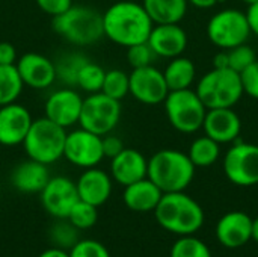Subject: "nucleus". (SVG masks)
<instances>
[{
  "label": "nucleus",
  "instance_id": "obj_42",
  "mask_svg": "<svg viewBox=\"0 0 258 257\" xmlns=\"http://www.w3.org/2000/svg\"><path fill=\"white\" fill-rule=\"evenodd\" d=\"M213 68H228V52L221 50L213 58Z\"/></svg>",
  "mask_w": 258,
  "mask_h": 257
},
{
  "label": "nucleus",
  "instance_id": "obj_1",
  "mask_svg": "<svg viewBox=\"0 0 258 257\" xmlns=\"http://www.w3.org/2000/svg\"><path fill=\"white\" fill-rule=\"evenodd\" d=\"M101 15L104 36L124 48L147 42L154 26L142 3L133 0L115 2Z\"/></svg>",
  "mask_w": 258,
  "mask_h": 257
},
{
  "label": "nucleus",
  "instance_id": "obj_33",
  "mask_svg": "<svg viewBox=\"0 0 258 257\" xmlns=\"http://www.w3.org/2000/svg\"><path fill=\"white\" fill-rule=\"evenodd\" d=\"M50 238H51L54 247L70 251L79 241V230L67 218L59 220L50 229Z\"/></svg>",
  "mask_w": 258,
  "mask_h": 257
},
{
  "label": "nucleus",
  "instance_id": "obj_6",
  "mask_svg": "<svg viewBox=\"0 0 258 257\" xmlns=\"http://www.w3.org/2000/svg\"><path fill=\"white\" fill-rule=\"evenodd\" d=\"M65 138L67 129L57 126L47 117H41L33 120L21 145L29 159L51 165L63 158Z\"/></svg>",
  "mask_w": 258,
  "mask_h": 257
},
{
  "label": "nucleus",
  "instance_id": "obj_10",
  "mask_svg": "<svg viewBox=\"0 0 258 257\" xmlns=\"http://www.w3.org/2000/svg\"><path fill=\"white\" fill-rule=\"evenodd\" d=\"M224 173L236 186L258 185V145L234 141L224 156Z\"/></svg>",
  "mask_w": 258,
  "mask_h": 257
},
{
  "label": "nucleus",
  "instance_id": "obj_3",
  "mask_svg": "<svg viewBox=\"0 0 258 257\" xmlns=\"http://www.w3.org/2000/svg\"><path fill=\"white\" fill-rule=\"evenodd\" d=\"M147 177L157 185V188L166 192H180L189 188L195 177V165L189 159L187 153L163 148L154 153L148 159Z\"/></svg>",
  "mask_w": 258,
  "mask_h": 257
},
{
  "label": "nucleus",
  "instance_id": "obj_16",
  "mask_svg": "<svg viewBox=\"0 0 258 257\" xmlns=\"http://www.w3.org/2000/svg\"><path fill=\"white\" fill-rule=\"evenodd\" d=\"M32 123V114L18 101L0 106V145H21Z\"/></svg>",
  "mask_w": 258,
  "mask_h": 257
},
{
  "label": "nucleus",
  "instance_id": "obj_22",
  "mask_svg": "<svg viewBox=\"0 0 258 257\" xmlns=\"http://www.w3.org/2000/svg\"><path fill=\"white\" fill-rule=\"evenodd\" d=\"M48 165L36 162L33 159L20 162L11 173L12 186L23 194H39L50 180Z\"/></svg>",
  "mask_w": 258,
  "mask_h": 257
},
{
  "label": "nucleus",
  "instance_id": "obj_11",
  "mask_svg": "<svg viewBox=\"0 0 258 257\" xmlns=\"http://www.w3.org/2000/svg\"><path fill=\"white\" fill-rule=\"evenodd\" d=\"M63 158L71 165L82 170L100 165L104 159L103 136L95 135L80 126L67 132Z\"/></svg>",
  "mask_w": 258,
  "mask_h": 257
},
{
  "label": "nucleus",
  "instance_id": "obj_2",
  "mask_svg": "<svg viewBox=\"0 0 258 257\" xmlns=\"http://www.w3.org/2000/svg\"><path fill=\"white\" fill-rule=\"evenodd\" d=\"M154 217L162 229L178 236L197 233L206 220L201 204L184 191L163 194L154 209Z\"/></svg>",
  "mask_w": 258,
  "mask_h": 257
},
{
  "label": "nucleus",
  "instance_id": "obj_19",
  "mask_svg": "<svg viewBox=\"0 0 258 257\" xmlns=\"http://www.w3.org/2000/svg\"><path fill=\"white\" fill-rule=\"evenodd\" d=\"M77 194L79 200L94 204L97 208L103 206L112 195L113 180L109 173L98 167L86 168L79 176L77 182Z\"/></svg>",
  "mask_w": 258,
  "mask_h": 257
},
{
  "label": "nucleus",
  "instance_id": "obj_5",
  "mask_svg": "<svg viewBox=\"0 0 258 257\" xmlns=\"http://www.w3.org/2000/svg\"><path fill=\"white\" fill-rule=\"evenodd\" d=\"M195 92L207 109L234 108L243 97L240 74L231 68H213L197 83Z\"/></svg>",
  "mask_w": 258,
  "mask_h": 257
},
{
  "label": "nucleus",
  "instance_id": "obj_18",
  "mask_svg": "<svg viewBox=\"0 0 258 257\" xmlns=\"http://www.w3.org/2000/svg\"><path fill=\"white\" fill-rule=\"evenodd\" d=\"M147 42L157 58L172 59L184 53L189 38L180 23L154 24Z\"/></svg>",
  "mask_w": 258,
  "mask_h": 257
},
{
  "label": "nucleus",
  "instance_id": "obj_21",
  "mask_svg": "<svg viewBox=\"0 0 258 257\" xmlns=\"http://www.w3.org/2000/svg\"><path fill=\"white\" fill-rule=\"evenodd\" d=\"M251 230L252 218L242 211H233L218 221L216 238L227 248H239L251 241Z\"/></svg>",
  "mask_w": 258,
  "mask_h": 257
},
{
  "label": "nucleus",
  "instance_id": "obj_27",
  "mask_svg": "<svg viewBox=\"0 0 258 257\" xmlns=\"http://www.w3.org/2000/svg\"><path fill=\"white\" fill-rule=\"evenodd\" d=\"M89 58L85 56L83 53L74 52V53H67L62 55L56 62V79L60 82L63 86H73L76 88V80L80 68Z\"/></svg>",
  "mask_w": 258,
  "mask_h": 257
},
{
  "label": "nucleus",
  "instance_id": "obj_8",
  "mask_svg": "<svg viewBox=\"0 0 258 257\" xmlns=\"http://www.w3.org/2000/svg\"><path fill=\"white\" fill-rule=\"evenodd\" d=\"M206 33L209 41L221 50L245 44L252 35L246 12L236 8H225L213 14L207 21Z\"/></svg>",
  "mask_w": 258,
  "mask_h": 257
},
{
  "label": "nucleus",
  "instance_id": "obj_34",
  "mask_svg": "<svg viewBox=\"0 0 258 257\" xmlns=\"http://www.w3.org/2000/svg\"><path fill=\"white\" fill-rule=\"evenodd\" d=\"M227 52H228V68L237 73H242L257 61V53L248 42L236 45Z\"/></svg>",
  "mask_w": 258,
  "mask_h": 257
},
{
  "label": "nucleus",
  "instance_id": "obj_9",
  "mask_svg": "<svg viewBox=\"0 0 258 257\" xmlns=\"http://www.w3.org/2000/svg\"><path fill=\"white\" fill-rule=\"evenodd\" d=\"M122 114L121 101L103 94H88L79 118V126L100 136L112 133L119 124Z\"/></svg>",
  "mask_w": 258,
  "mask_h": 257
},
{
  "label": "nucleus",
  "instance_id": "obj_46",
  "mask_svg": "<svg viewBox=\"0 0 258 257\" xmlns=\"http://www.w3.org/2000/svg\"><path fill=\"white\" fill-rule=\"evenodd\" d=\"M242 3H245L246 6H251V5H254V3H257L258 0H240Z\"/></svg>",
  "mask_w": 258,
  "mask_h": 257
},
{
  "label": "nucleus",
  "instance_id": "obj_20",
  "mask_svg": "<svg viewBox=\"0 0 258 257\" xmlns=\"http://www.w3.org/2000/svg\"><path fill=\"white\" fill-rule=\"evenodd\" d=\"M110 177L113 182L127 186L142 180L148 174V159L136 148L124 147L121 153L110 159Z\"/></svg>",
  "mask_w": 258,
  "mask_h": 257
},
{
  "label": "nucleus",
  "instance_id": "obj_12",
  "mask_svg": "<svg viewBox=\"0 0 258 257\" xmlns=\"http://www.w3.org/2000/svg\"><path fill=\"white\" fill-rule=\"evenodd\" d=\"M130 76V95L147 106L162 105L169 94L163 71L154 65L135 68Z\"/></svg>",
  "mask_w": 258,
  "mask_h": 257
},
{
  "label": "nucleus",
  "instance_id": "obj_44",
  "mask_svg": "<svg viewBox=\"0 0 258 257\" xmlns=\"http://www.w3.org/2000/svg\"><path fill=\"white\" fill-rule=\"evenodd\" d=\"M39 257H70V253L67 250H62V248H57V247H53V248H48L45 251H42Z\"/></svg>",
  "mask_w": 258,
  "mask_h": 257
},
{
  "label": "nucleus",
  "instance_id": "obj_14",
  "mask_svg": "<svg viewBox=\"0 0 258 257\" xmlns=\"http://www.w3.org/2000/svg\"><path fill=\"white\" fill-rule=\"evenodd\" d=\"M39 197L44 211L56 220H65L73 206L79 201L76 182L67 176L50 177L39 192Z\"/></svg>",
  "mask_w": 258,
  "mask_h": 257
},
{
  "label": "nucleus",
  "instance_id": "obj_32",
  "mask_svg": "<svg viewBox=\"0 0 258 257\" xmlns=\"http://www.w3.org/2000/svg\"><path fill=\"white\" fill-rule=\"evenodd\" d=\"M67 220L77 229V230H88L95 226L98 220V208L89 204L86 201L79 200L73 209L70 211Z\"/></svg>",
  "mask_w": 258,
  "mask_h": 257
},
{
  "label": "nucleus",
  "instance_id": "obj_26",
  "mask_svg": "<svg viewBox=\"0 0 258 257\" xmlns=\"http://www.w3.org/2000/svg\"><path fill=\"white\" fill-rule=\"evenodd\" d=\"M187 156L195 165V168L212 167L221 158V144L209 138L207 135L198 136L192 141Z\"/></svg>",
  "mask_w": 258,
  "mask_h": 257
},
{
  "label": "nucleus",
  "instance_id": "obj_40",
  "mask_svg": "<svg viewBox=\"0 0 258 257\" xmlns=\"http://www.w3.org/2000/svg\"><path fill=\"white\" fill-rule=\"evenodd\" d=\"M17 59L15 45L8 41H0V65H15Z\"/></svg>",
  "mask_w": 258,
  "mask_h": 257
},
{
  "label": "nucleus",
  "instance_id": "obj_7",
  "mask_svg": "<svg viewBox=\"0 0 258 257\" xmlns=\"http://www.w3.org/2000/svg\"><path fill=\"white\" fill-rule=\"evenodd\" d=\"M163 106L171 127L177 132L190 135L203 129L207 108L201 101L195 89L187 88L169 91L163 101Z\"/></svg>",
  "mask_w": 258,
  "mask_h": 257
},
{
  "label": "nucleus",
  "instance_id": "obj_41",
  "mask_svg": "<svg viewBox=\"0 0 258 257\" xmlns=\"http://www.w3.org/2000/svg\"><path fill=\"white\" fill-rule=\"evenodd\" d=\"M246 18H248V23H249L252 35L258 36V2L254 3V5H251V6H248Z\"/></svg>",
  "mask_w": 258,
  "mask_h": 257
},
{
  "label": "nucleus",
  "instance_id": "obj_36",
  "mask_svg": "<svg viewBox=\"0 0 258 257\" xmlns=\"http://www.w3.org/2000/svg\"><path fill=\"white\" fill-rule=\"evenodd\" d=\"M68 253L70 257H110L109 250L94 239H79Z\"/></svg>",
  "mask_w": 258,
  "mask_h": 257
},
{
  "label": "nucleus",
  "instance_id": "obj_28",
  "mask_svg": "<svg viewBox=\"0 0 258 257\" xmlns=\"http://www.w3.org/2000/svg\"><path fill=\"white\" fill-rule=\"evenodd\" d=\"M24 83L15 65H0V106L18 100Z\"/></svg>",
  "mask_w": 258,
  "mask_h": 257
},
{
  "label": "nucleus",
  "instance_id": "obj_45",
  "mask_svg": "<svg viewBox=\"0 0 258 257\" xmlns=\"http://www.w3.org/2000/svg\"><path fill=\"white\" fill-rule=\"evenodd\" d=\"M251 239L258 244V218L252 220V230H251Z\"/></svg>",
  "mask_w": 258,
  "mask_h": 257
},
{
  "label": "nucleus",
  "instance_id": "obj_38",
  "mask_svg": "<svg viewBox=\"0 0 258 257\" xmlns=\"http://www.w3.org/2000/svg\"><path fill=\"white\" fill-rule=\"evenodd\" d=\"M35 2H36L38 8L44 14L50 15L51 18L63 14L67 9H70L74 5L73 0H35Z\"/></svg>",
  "mask_w": 258,
  "mask_h": 257
},
{
  "label": "nucleus",
  "instance_id": "obj_31",
  "mask_svg": "<svg viewBox=\"0 0 258 257\" xmlns=\"http://www.w3.org/2000/svg\"><path fill=\"white\" fill-rule=\"evenodd\" d=\"M171 257H212L210 248L194 235L180 236L172 248H171Z\"/></svg>",
  "mask_w": 258,
  "mask_h": 257
},
{
  "label": "nucleus",
  "instance_id": "obj_15",
  "mask_svg": "<svg viewBox=\"0 0 258 257\" xmlns=\"http://www.w3.org/2000/svg\"><path fill=\"white\" fill-rule=\"evenodd\" d=\"M15 67L24 86L27 88L42 91L50 88L54 82H57L54 61H51L50 58L41 53L36 52L24 53L17 59Z\"/></svg>",
  "mask_w": 258,
  "mask_h": 257
},
{
  "label": "nucleus",
  "instance_id": "obj_23",
  "mask_svg": "<svg viewBox=\"0 0 258 257\" xmlns=\"http://www.w3.org/2000/svg\"><path fill=\"white\" fill-rule=\"evenodd\" d=\"M162 195L163 192L157 188V185L153 183L148 177H145L142 180L124 186L122 200L130 211L145 214V212H154Z\"/></svg>",
  "mask_w": 258,
  "mask_h": 257
},
{
  "label": "nucleus",
  "instance_id": "obj_37",
  "mask_svg": "<svg viewBox=\"0 0 258 257\" xmlns=\"http://www.w3.org/2000/svg\"><path fill=\"white\" fill-rule=\"evenodd\" d=\"M239 74H240L243 92L251 98L258 100V59Z\"/></svg>",
  "mask_w": 258,
  "mask_h": 257
},
{
  "label": "nucleus",
  "instance_id": "obj_4",
  "mask_svg": "<svg viewBox=\"0 0 258 257\" xmlns=\"http://www.w3.org/2000/svg\"><path fill=\"white\" fill-rule=\"evenodd\" d=\"M53 30L71 45H94L104 38L103 15L91 6L73 5L63 14L53 18Z\"/></svg>",
  "mask_w": 258,
  "mask_h": 257
},
{
  "label": "nucleus",
  "instance_id": "obj_30",
  "mask_svg": "<svg viewBox=\"0 0 258 257\" xmlns=\"http://www.w3.org/2000/svg\"><path fill=\"white\" fill-rule=\"evenodd\" d=\"M101 92L121 101L130 94V76L119 68H112L106 71Z\"/></svg>",
  "mask_w": 258,
  "mask_h": 257
},
{
  "label": "nucleus",
  "instance_id": "obj_24",
  "mask_svg": "<svg viewBox=\"0 0 258 257\" xmlns=\"http://www.w3.org/2000/svg\"><path fill=\"white\" fill-rule=\"evenodd\" d=\"M142 6L154 24L180 23L189 8L187 0H142Z\"/></svg>",
  "mask_w": 258,
  "mask_h": 257
},
{
  "label": "nucleus",
  "instance_id": "obj_43",
  "mask_svg": "<svg viewBox=\"0 0 258 257\" xmlns=\"http://www.w3.org/2000/svg\"><path fill=\"white\" fill-rule=\"evenodd\" d=\"M187 2H189V5H192L197 9H212L221 0H187Z\"/></svg>",
  "mask_w": 258,
  "mask_h": 257
},
{
  "label": "nucleus",
  "instance_id": "obj_17",
  "mask_svg": "<svg viewBox=\"0 0 258 257\" xmlns=\"http://www.w3.org/2000/svg\"><path fill=\"white\" fill-rule=\"evenodd\" d=\"M201 130L221 145L233 144L240 136L242 120L233 108L207 109Z\"/></svg>",
  "mask_w": 258,
  "mask_h": 257
},
{
  "label": "nucleus",
  "instance_id": "obj_25",
  "mask_svg": "<svg viewBox=\"0 0 258 257\" xmlns=\"http://www.w3.org/2000/svg\"><path fill=\"white\" fill-rule=\"evenodd\" d=\"M163 76L169 91L187 89L194 85L197 77V67L192 59L186 56H177L169 59L163 70Z\"/></svg>",
  "mask_w": 258,
  "mask_h": 257
},
{
  "label": "nucleus",
  "instance_id": "obj_35",
  "mask_svg": "<svg viewBox=\"0 0 258 257\" xmlns=\"http://www.w3.org/2000/svg\"><path fill=\"white\" fill-rule=\"evenodd\" d=\"M125 50H127V53H125L127 62L133 70L153 65L154 59L157 58L154 55V52L151 50L148 42H139V44H135V45L125 48Z\"/></svg>",
  "mask_w": 258,
  "mask_h": 257
},
{
  "label": "nucleus",
  "instance_id": "obj_39",
  "mask_svg": "<svg viewBox=\"0 0 258 257\" xmlns=\"http://www.w3.org/2000/svg\"><path fill=\"white\" fill-rule=\"evenodd\" d=\"M124 148V142L119 136L116 135H104L103 136V153H104V158H115L118 153H121Z\"/></svg>",
  "mask_w": 258,
  "mask_h": 257
},
{
  "label": "nucleus",
  "instance_id": "obj_13",
  "mask_svg": "<svg viewBox=\"0 0 258 257\" xmlns=\"http://www.w3.org/2000/svg\"><path fill=\"white\" fill-rule=\"evenodd\" d=\"M83 106L82 94L73 86H60L53 91L44 105V117L63 129L79 124Z\"/></svg>",
  "mask_w": 258,
  "mask_h": 257
},
{
  "label": "nucleus",
  "instance_id": "obj_29",
  "mask_svg": "<svg viewBox=\"0 0 258 257\" xmlns=\"http://www.w3.org/2000/svg\"><path fill=\"white\" fill-rule=\"evenodd\" d=\"M104 76H106V70L100 64L88 59L77 74L76 88H79L80 91L86 94L101 92Z\"/></svg>",
  "mask_w": 258,
  "mask_h": 257
}]
</instances>
